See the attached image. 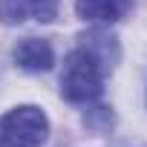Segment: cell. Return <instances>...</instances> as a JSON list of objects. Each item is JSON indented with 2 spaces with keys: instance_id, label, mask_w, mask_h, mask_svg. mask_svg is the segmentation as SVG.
Instances as JSON below:
<instances>
[{
  "instance_id": "1",
  "label": "cell",
  "mask_w": 147,
  "mask_h": 147,
  "mask_svg": "<svg viewBox=\"0 0 147 147\" xmlns=\"http://www.w3.org/2000/svg\"><path fill=\"white\" fill-rule=\"evenodd\" d=\"M104 75L107 69L101 66V61L90 49L78 46L66 55L61 75V95L69 104H92L104 92Z\"/></svg>"
},
{
  "instance_id": "2",
  "label": "cell",
  "mask_w": 147,
  "mask_h": 147,
  "mask_svg": "<svg viewBox=\"0 0 147 147\" xmlns=\"http://www.w3.org/2000/svg\"><path fill=\"white\" fill-rule=\"evenodd\" d=\"M46 138L49 118L35 104H23L0 115V147H43Z\"/></svg>"
},
{
  "instance_id": "3",
  "label": "cell",
  "mask_w": 147,
  "mask_h": 147,
  "mask_svg": "<svg viewBox=\"0 0 147 147\" xmlns=\"http://www.w3.org/2000/svg\"><path fill=\"white\" fill-rule=\"evenodd\" d=\"M58 18V0H0V23L18 26L23 20L52 23Z\"/></svg>"
},
{
  "instance_id": "4",
  "label": "cell",
  "mask_w": 147,
  "mask_h": 147,
  "mask_svg": "<svg viewBox=\"0 0 147 147\" xmlns=\"http://www.w3.org/2000/svg\"><path fill=\"white\" fill-rule=\"evenodd\" d=\"M133 0H75V12L78 18L90 23H118L130 15Z\"/></svg>"
},
{
  "instance_id": "5",
  "label": "cell",
  "mask_w": 147,
  "mask_h": 147,
  "mask_svg": "<svg viewBox=\"0 0 147 147\" xmlns=\"http://www.w3.org/2000/svg\"><path fill=\"white\" fill-rule=\"evenodd\" d=\"M15 61L26 72H46L55 63V52H52L49 40H43V38H26V40H20L15 46Z\"/></svg>"
},
{
  "instance_id": "6",
  "label": "cell",
  "mask_w": 147,
  "mask_h": 147,
  "mask_svg": "<svg viewBox=\"0 0 147 147\" xmlns=\"http://www.w3.org/2000/svg\"><path fill=\"white\" fill-rule=\"evenodd\" d=\"M81 43L78 46H84V49H90L98 61H101V66L110 72L115 63H118V58H121V49H118V40H115V35H110V32H101V29H95V32H87V35H81L78 38Z\"/></svg>"
},
{
  "instance_id": "7",
  "label": "cell",
  "mask_w": 147,
  "mask_h": 147,
  "mask_svg": "<svg viewBox=\"0 0 147 147\" xmlns=\"http://www.w3.org/2000/svg\"><path fill=\"white\" fill-rule=\"evenodd\" d=\"M84 127H87L90 133H98V136L110 133V130L115 127V113H113V107H104V104L87 107V113H84Z\"/></svg>"
}]
</instances>
